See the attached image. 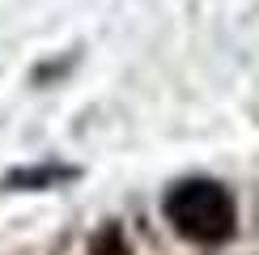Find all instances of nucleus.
Wrapping results in <instances>:
<instances>
[{"label":"nucleus","mask_w":259,"mask_h":255,"mask_svg":"<svg viewBox=\"0 0 259 255\" xmlns=\"http://www.w3.org/2000/svg\"><path fill=\"white\" fill-rule=\"evenodd\" d=\"M166 221L170 230L183 234L187 242L217 247L234 234V200L230 191L212 179H183L166 191Z\"/></svg>","instance_id":"f257e3e1"},{"label":"nucleus","mask_w":259,"mask_h":255,"mask_svg":"<svg viewBox=\"0 0 259 255\" xmlns=\"http://www.w3.org/2000/svg\"><path fill=\"white\" fill-rule=\"evenodd\" d=\"M64 179H72V170L47 166V170H21V175L9 179V187H38V183H64Z\"/></svg>","instance_id":"f03ea898"},{"label":"nucleus","mask_w":259,"mask_h":255,"mask_svg":"<svg viewBox=\"0 0 259 255\" xmlns=\"http://www.w3.org/2000/svg\"><path fill=\"white\" fill-rule=\"evenodd\" d=\"M94 255H127V247H123V234H119V226H106L98 238H94V247H90Z\"/></svg>","instance_id":"7ed1b4c3"}]
</instances>
